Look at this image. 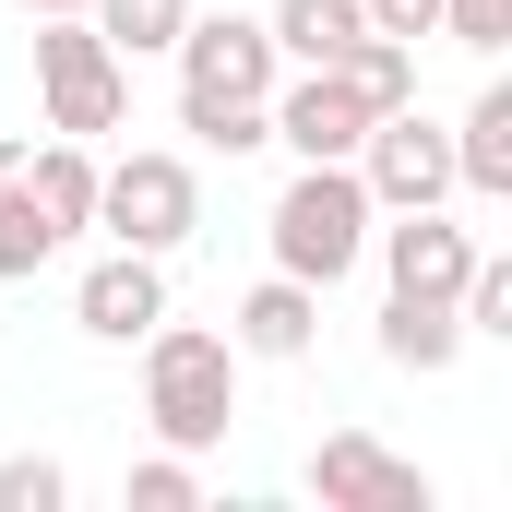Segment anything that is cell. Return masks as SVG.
I'll return each mask as SVG.
<instances>
[{"instance_id": "obj_13", "label": "cell", "mask_w": 512, "mask_h": 512, "mask_svg": "<svg viewBox=\"0 0 512 512\" xmlns=\"http://www.w3.org/2000/svg\"><path fill=\"white\" fill-rule=\"evenodd\" d=\"M262 36H274V60H298V72H334V60L370 36V12H358V0H274Z\"/></svg>"}, {"instance_id": "obj_12", "label": "cell", "mask_w": 512, "mask_h": 512, "mask_svg": "<svg viewBox=\"0 0 512 512\" xmlns=\"http://www.w3.org/2000/svg\"><path fill=\"white\" fill-rule=\"evenodd\" d=\"M12 179L36 191V215H48L60 239H84V227H96V143H72V131H48V143H36V155L12 167Z\"/></svg>"}, {"instance_id": "obj_5", "label": "cell", "mask_w": 512, "mask_h": 512, "mask_svg": "<svg viewBox=\"0 0 512 512\" xmlns=\"http://www.w3.org/2000/svg\"><path fill=\"white\" fill-rule=\"evenodd\" d=\"M96 227L120 239V251H179L191 227H203V179H191V155H155V143H131L120 167H96Z\"/></svg>"}, {"instance_id": "obj_22", "label": "cell", "mask_w": 512, "mask_h": 512, "mask_svg": "<svg viewBox=\"0 0 512 512\" xmlns=\"http://www.w3.org/2000/svg\"><path fill=\"white\" fill-rule=\"evenodd\" d=\"M358 12H370V36H405V48L441 36V0H358Z\"/></svg>"}, {"instance_id": "obj_19", "label": "cell", "mask_w": 512, "mask_h": 512, "mask_svg": "<svg viewBox=\"0 0 512 512\" xmlns=\"http://www.w3.org/2000/svg\"><path fill=\"white\" fill-rule=\"evenodd\" d=\"M131 512H203V465L191 453H143L131 465Z\"/></svg>"}, {"instance_id": "obj_9", "label": "cell", "mask_w": 512, "mask_h": 512, "mask_svg": "<svg viewBox=\"0 0 512 512\" xmlns=\"http://www.w3.org/2000/svg\"><path fill=\"white\" fill-rule=\"evenodd\" d=\"M262 120H274V143H286L298 167H322V155H358L370 108H358V84H346V72H298V84H274V96H262Z\"/></svg>"}, {"instance_id": "obj_18", "label": "cell", "mask_w": 512, "mask_h": 512, "mask_svg": "<svg viewBox=\"0 0 512 512\" xmlns=\"http://www.w3.org/2000/svg\"><path fill=\"white\" fill-rule=\"evenodd\" d=\"M48 251H60V227H48V215H36V191L0 167V286H24Z\"/></svg>"}, {"instance_id": "obj_10", "label": "cell", "mask_w": 512, "mask_h": 512, "mask_svg": "<svg viewBox=\"0 0 512 512\" xmlns=\"http://www.w3.org/2000/svg\"><path fill=\"white\" fill-rule=\"evenodd\" d=\"M370 251H382V286H393V298H453V286H465V262H477V239H465L441 203H417V215L370 227Z\"/></svg>"}, {"instance_id": "obj_16", "label": "cell", "mask_w": 512, "mask_h": 512, "mask_svg": "<svg viewBox=\"0 0 512 512\" xmlns=\"http://www.w3.org/2000/svg\"><path fill=\"white\" fill-rule=\"evenodd\" d=\"M334 72L358 84V108H370V120H393V108H417V48H405V36H358V48H346Z\"/></svg>"}, {"instance_id": "obj_15", "label": "cell", "mask_w": 512, "mask_h": 512, "mask_svg": "<svg viewBox=\"0 0 512 512\" xmlns=\"http://www.w3.org/2000/svg\"><path fill=\"white\" fill-rule=\"evenodd\" d=\"M382 358L417 370V382H441V370L465 358V310H453V298H382Z\"/></svg>"}, {"instance_id": "obj_20", "label": "cell", "mask_w": 512, "mask_h": 512, "mask_svg": "<svg viewBox=\"0 0 512 512\" xmlns=\"http://www.w3.org/2000/svg\"><path fill=\"white\" fill-rule=\"evenodd\" d=\"M60 501H72V477L48 453H0V512H60Z\"/></svg>"}, {"instance_id": "obj_23", "label": "cell", "mask_w": 512, "mask_h": 512, "mask_svg": "<svg viewBox=\"0 0 512 512\" xmlns=\"http://www.w3.org/2000/svg\"><path fill=\"white\" fill-rule=\"evenodd\" d=\"M12 12H84V0H12Z\"/></svg>"}, {"instance_id": "obj_17", "label": "cell", "mask_w": 512, "mask_h": 512, "mask_svg": "<svg viewBox=\"0 0 512 512\" xmlns=\"http://www.w3.org/2000/svg\"><path fill=\"white\" fill-rule=\"evenodd\" d=\"M84 24L120 48V60H155V48H179V24H191V0H84Z\"/></svg>"}, {"instance_id": "obj_11", "label": "cell", "mask_w": 512, "mask_h": 512, "mask_svg": "<svg viewBox=\"0 0 512 512\" xmlns=\"http://www.w3.org/2000/svg\"><path fill=\"white\" fill-rule=\"evenodd\" d=\"M227 346H239V358H274V370H286V358H310V346H322V286L262 274L251 298H239V322H227Z\"/></svg>"}, {"instance_id": "obj_8", "label": "cell", "mask_w": 512, "mask_h": 512, "mask_svg": "<svg viewBox=\"0 0 512 512\" xmlns=\"http://www.w3.org/2000/svg\"><path fill=\"white\" fill-rule=\"evenodd\" d=\"M72 322H84L96 346H143V334L167 322V262H155V251H108V262H84Z\"/></svg>"}, {"instance_id": "obj_14", "label": "cell", "mask_w": 512, "mask_h": 512, "mask_svg": "<svg viewBox=\"0 0 512 512\" xmlns=\"http://www.w3.org/2000/svg\"><path fill=\"white\" fill-rule=\"evenodd\" d=\"M453 191L512 203V84H477V108H465V131H453Z\"/></svg>"}, {"instance_id": "obj_2", "label": "cell", "mask_w": 512, "mask_h": 512, "mask_svg": "<svg viewBox=\"0 0 512 512\" xmlns=\"http://www.w3.org/2000/svg\"><path fill=\"white\" fill-rule=\"evenodd\" d=\"M370 227H382V203H370V179H358L346 155L298 167V179L274 191V215H262L274 274H298V286H346V274L370 262Z\"/></svg>"}, {"instance_id": "obj_3", "label": "cell", "mask_w": 512, "mask_h": 512, "mask_svg": "<svg viewBox=\"0 0 512 512\" xmlns=\"http://www.w3.org/2000/svg\"><path fill=\"white\" fill-rule=\"evenodd\" d=\"M143 417L167 453H215L227 417H239V346L203 334V322H155L143 334Z\"/></svg>"}, {"instance_id": "obj_1", "label": "cell", "mask_w": 512, "mask_h": 512, "mask_svg": "<svg viewBox=\"0 0 512 512\" xmlns=\"http://www.w3.org/2000/svg\"><path fill=\"white\" fill-rule=\"evenodd\" d=\"M179 131L191 143H215V155H262L274 120H262V96H274V36H262V12H191L179 24Z\"/></svg>"}, {"instance_id": "obj_21", "label": "cell", "mask_w": 512, "mask_h": 512, "mask_svg": "<svg viewBox=\"0 0 512 512\" xmlns=\"http://www.w3.org/2000/svg\"><path fill=\"white\" fill-rule=\"evenodd\" d=\"M441 36L477 48V60H501V48H512V0H441Z\"/></svg>"}, {"instance_id": "obj_4", "label": "cell", "mask_w": 512, "mask_h": 512, "mask_svg": "<svg viewBox=\"0 0 512 512\" xmlns=\"http://www.w3.org/2000/svg\"><path fill=\"white\" fill-rule=\"evenodd\" d=\"M36 96H48V131L96 143V131L131 120V60L84 24V12H36Z\"/></svg>"}, {"instance_id": "obj_7", "label": "cell", "mask_w": 512, "mask_h": 512, "mask_svg": "<svg viewBox=\"0 0 512 512\" xmlns=\"http://www.w3.org/2000/svg\"><path fill=\"white\" fill-rule=\"evenodd\" d=\"M310 501L322 512H429L441 489H429L405 453H382L370 429H334V441L310 453Z\"/></svg>"}, {"instance_id": "obj_6", "label": "cell", "mask_w": 512, "mask_h": 512, "mask_svg": "<svg viewBox=\"0 0 512 512\" xmlns=\"http://www.w3.org/2000/svg\"><path fill=\"white\" fill-rule=\"evenodd\" d=\"M346 167L370 179V203H382V215H417V203H453V131H429L417 108H393V120H370Z\"/></svg>"}]
</instances>
